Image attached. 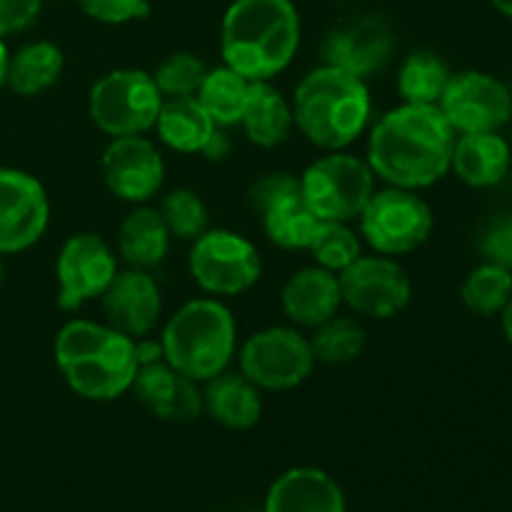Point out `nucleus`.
I'll return each mask as SVG.
<instances>
[{
	"mask_svg": "<svg viewBox=\"0 0 512 512\" xmlns=\"http://www.w3.org/2000/svg\"><path fill=\"white\" fill-rule=\"evenodd\" d=\"M455 130L438 105L403 103L380 115L368 135V165L393 188L423 190L453 163Z\"/></svg>",
	"mask_w": 512,
	"mask_h": 512,
	"instance_id": "nucleus-1",
	"label": "nucleus"
},
{
	"mask_svg": "<svg viewBox=\"0 0 512 512\" xmlns=\"http://www.w3.org/2000/svg\"><path fill=\"white\" fill-rule=\"evenodd\" d=\"M300 48V15L293 0H233L220 25L223 65L250 83L273 80Z\"/></svg>",
	"mask_w": 512,
	"mask_h": 512,
	"instance_id": "nucleus-2",
	"label": "nucleus"
},
{
	"mask_svg": "<svg viewBox=\"0 0 512 512\" xmlns=\"http://www.w3.org/2000/svg\"><path fill=\"white\" fill-rule=\"evenodd\" d=\"M55 365L75 395L90 403H110L133 388L135 340L108 323L70 320L55 335Z\"/></svg>",
	"mask_w": 512,
	"mask_h": 512,
	"instance_id": "nucleus-3",
	"label": "nucleus"
},
{
	"mask_svg": "<svg viewBox=\"0 0 512 512\" xmlns=\"http://www.w3.org/2000/svg\"><path fill=\"white\" fill-rule=\"evenodd\" d=\"M290 105L295 128L308 143L328 153L353 145L373 115L368 83L333 65L310 70L295 88Z\"/></svg>",
	"mask_w": 512,
	"mask_h": 512,
	"instance_id": "nucleus-4",
	"label": "nucleus"
},
{
	"mask_svg": "<svg viewBox=\"0 0 512 512\" xmlns=\"http://www.w3.org/2000/svg\"><path fill=\"white\" fill-rule=\"evenodd\" d=\"M235 318L220 300L195 298L185 303L160 335L163 358L193 383H208L228 370L238 345Z\"/></svg>",
	"mask_w": 512,
	"mask_h": 512,
	"instance_id": "nucleus-5",
	"label": "nucleus"
},
{
	"mask_svg": "<svg viewBox=\"0 0 512 512\" xmlns=\"http://www.w3.org/2000/svg\"><path fill=\"white\" fill-rule=\"evenodd\" d=\"M163 100L153 75L138 68H118L93 83L88 115L110 138L145 135L155 128Z\"/></svg>",
	"mask_w": 512,
	"mask_h": 512,
	"instance_id": "nucleus-6",
	"label": "nucleus"
},
{
	"mask_svg": "<svg viewBox=\"0 0 512 512\" xmlns=\"http://www.w3.org/2000/svg\"><path fill=\"white\" fill-rule=\"evenodd\" d=\"M300 190L318 220H358L370 195L375 193V173L368 160L333 150L305 168Z\"/></svg>",
	"mask_w": 512,
	"mask_h": 512,
	"instance_id": "nucleus-7",
	"label": "nucleus"
},
{
	"mask_svg": "<svg viewBox=\"0 0 512 512\" xmlns=\"http://www.w3.org/2000/svg\"><path fill=\"white\" fill-rule=\"evenodd\" d=\"M360 220V235L378 255H405L418 250L433 233V210L418 190H375Z\"/></svg>",
	"mask_w": 512,
	"mask_h": 512,
	"instance_id": "nucleus-8",
	"label": "nucleus"
},
{
	"mask_svg": "<svg viewBox=\"0 0 512 512\" xmlns=\"http://www.w3.org/2000/svg\"><path fill=\"white\" fill-rule=\"evenodd\" d=\"M240 373L270 393H285L310 378L315 355L310 340L300 330L273 325L250 335L238 350Z\"/></svg>",
	"mask_w": 512,
	"mask_h": 512,
	"instance_id": "nucleus-9",
	"label": "nucleus"
},
{
	"mask_svg": "<svg viewBox=\"0 0 512 512\" xmlns=\"http://www.w3.org/2000/svg\"><path fill=\"white\" fill-rule=\"evenodd\" d=\"M190 275L210 295H243L263 275L258 248L233 230H205L193 240L188 255Z\"/></svg>",
	"mask_w": 512,
	"mask_h": 512,
	"instance_id": "nucleus-10",
	"label": "nucleus"
},
{
	"mask_svg": "<svg viewBox=\"0 0 512 512\" xmlns=\"http://www.w3.org/2000/svg\"><path fill=\"white\" fill-rule=\"evenodd\" d=\"M338 280L343 303L363 318L390 320L403 313L413 298L408 273L390 255H360L338 273Z\"/></svg>",
	"mask_w": 512,
	"mask_h": 512,
	"instance_id": "nucleus-11",
	"label": "nucleus"
},
{
	"mask_svg": "<svg viewBox=\"0 0 512 512\" xmlns=\"http://www.w3.org/2000/svg\"><path fill=\"white\" fill-rule=\"evenodd\" d=\"M248 200L270 243L283 250H308L320 220L305 203L300 178L293 173L263 175L253 183Z\"/></svg>",
	"mask_w": 512,
	"mask_h": 512,
	"instance_id": "nucleus-12",
	"label": "nucleus"
},
{
	"mask_svg": "<svg viewBox=\"0 0 512 512\" xmlns=\"http://www.w3.org/2000/svg\"><path fill=\"white\" fill-rule=\"evenodd\" d=\"M58 308L78 310L88 300L103 298L118 275V260L110 245L95 233H75L60 248L55 260Z\"/></svg>",
	"mask_w": 512,
	"mask_h": 512,
	"instance_id": "nucleus-13",
	"label": "nucleus"
},
{
	"mask_svg": "<svg viewBox=\"0 0 512 512\" xmlns=\"http://www.w3.org/2000/svg\"><path fill=\"white\" fill-rule=\"evenodd\" d=\"M438 108L455 133H493L512 118V95L498 78L465 70L450 78Z\"/></svg>",
	"mask_w": 512,
	"mask_h": 512,
	"instance_id": "nucleus-14",
	"label": "nucleus"
},
{
	"mask_svg": "<svg viewBox=\"0 0 512 512\" xmlns=\"http://www.w3.org/2000/svg\"><path fill=\"white\" fill-rule=\"evenodd\" d=\"M50 223V200L35 175L0 168V255L33 248Z\"/></svg>",
	"mask_w": 512,
	"mask_h": 512,
	"instance_id": "nucleus-15",
	"label": "nucleus"
},
{
	"mask_svg": "<svg viewBox=\"0 0 512 512\" xmlns=\"http://www.w3.org/2000/svg\"><path fill=\"white\" fill-rule=\"evenodd\" d=\"M103 178L115 198L143 205L163 188V155L145 135H120L103 153Z\"/></svg>",
	"mask_w": 512,
	"mask_h": 512,
	"instance_id": "nucleus-16",
	"label": "nucleus"
},
{
	"mask_svg": "<svg viewBox=\"0 0 512 512\" xmlns=\"http://www.w3.org/2000/svg\"><path fill=\"white\" fill-rule=\"evenodd\" d=\"M395 50V35L380 15H360V18L340 23L323 40V65L353 73L368 80L390 63Z\"/></svg>",
	"mask_w": 512,
	"mask_h": 512,
	"instance_id": "nucleus-17",
	"label": "nucleus"
},
{
	"mask_svg": "<svg viewBox=\"0 0 512 512\" xmlns=\"http://www.w3.org/2000/svg\"><path fill=\"white\" fill-rule=\"evenodd\" d=\"M105 313V323L128 338H148L158 325L163 313L160 288L148 270L128 268L113 278L108 290L100 298Z\"/></svg>",
	"mask_w": 512,
	"mask_h": 512,
	"instance_id": "nucleus-18",
	"label": "nucleus"
},
{
	"mask_svg": "<svg viewBox=\"0 0 512 512\" xmlns=\"http://www.w3.org/2000/svg\"><path fill=\"white\" fill-rule=\"evenodd\" d=\"M130 390L155 418L168 423H190L203 413V393L198 383L180 375L165 360L140 365Z\"/></svg>",
	"mask_w": 512,
	"mask_h": 512,
	"instance_id": "nucleus-19",
	"label": "nucleus"
},
{
	"mask_svg": "<svg viewBox=\"0 0 512 512\" xmlns=\"http://www.w3.org/2000/svg\"><path fill=\"white\" fill-rule=\"evenodd\" d=\"M283 313L298 328H318L320 323L338 315L343 305L338 275L330 270L313 265L303 268L288 278L280 293Z\"/></svg>",
	"mask_w": 512,
	"mask_h": 512,
	"instance_id": "nucleus-20",
	"label": "nucleus"
},
{
	"mask_svg": "<svg viewBox=\"0 0 512 512\" xmlns=\"http://www.w3.org/2000/svg\"><path fill=\"white\" fill-rule=\"evenodd\" d=\"M265 512H345V495L323 470L293 468L270 485Z\"/></svg>",
	"mask_w": 512,
	"mask_h": 512,
	"instance_id": "nucleus-21",
	"label": "nucleus"
},
{
	"mask_svg": "<svg viewBox=\"0 0 512 512\" xmlns=\"http://www.w3.org/2000/svg\"><path fill=\"white\" fill-rule=\"evenodd\" d=\"M203 410L223 428L250 430L263 418V398L258 385L250 383L243 373L223 370L205 383Z\"/></svg>",
	"mask_w": 512,
	"mask_h": 512,
	"instance_id": "nucleus-22",
	"label": "nucleus"
},
{
	"mask_svg": "<svg viewBox=\"0 0 512 512\" xmlns=\"http://www.w3.org/2000/svg\"><path fill=\"white\" fill-rule=\"evenodd\" d=\"M450 168L470 188H493L510 170V145L503 135H498V130L463 133L455 138Z\"/></svg>",
	"mask_w": 512,
	"mask_h": 512,
	"instance_id": "nucleus-23",
	"label": "nucleus"
},
{
	"mask_svg": "<svg viewBox=\"0 0 512 512\" xmlns=\"http://www.w3.org/2000/svg\"><path fill=\"white\" fill-rule=\"evenodd\" d=\"M240 125L250 143L260 145V148H278L290 138L295 128L293 105L275 85H270V80L250 83L248 103H245Z\"/></svg>",
	"mask_w": 512,
	"mask_h": 512,
	"instance_id": "nucleus-24",
	"label": "nucleus"
},
{
	"mask_svg": "<svg viewBox=\"0 0 512 512\" xmlns=\"http://www.w3.org/2000/svg\"><path fill=\"white\" fill-rule=\"evenodd\" d=\"M215 130H218V125L205 113V108L195 95L165 98L163 105H160L158 120H155L158 138L170 150L183 155L203 153Z\"/></svg>",
	"mask_w": 512,
	"mask_h": 512,
	"instance_id": "nucleus-25",
	"label": "nucleus"
},
{
	"mask_svg": "<svg viewBox=\"0 0 512 512\" xmlns=\"http://www.w3.org/2000/svg\"><path fill=\"white\" fill-rule=\"evenodd\" d=\"M170 250V233L158 208L140 205L120 223L118 253L130 268H158Z\"/></svg>",
	"mask_w": 512,
	"mask_h": 512,
	"instance_id": "nucleus-26",
	"label": "nucleus"
},
{
	"mask_svg": "<svg viewBox=\"0 0 512 512\" xmlns=\"http://www.w3.org/2000/svg\"><path fill=\"white\" fill-rule=\"evenodd\" d=\"M65 55L50 40H35V43L23 45L15 55H10L8 63V85L13 93L25 95H40L45 90L53 88L58 78L63 75Z\"/></svg>",
	"mask_w": 512,
	"mask_h": 512,
	"instance_id": "nucleus-27",
	"label": "nucleus"
},
{
	"mask_svg": "<svg viewBox=\"0 0 512 512\" xmlns=\"http://www.w3.org/2000/svg\"><path fill=\"white\" fill-rule=\"evenodd\" d=\"M450 78L453 73L438 53L415 50L403 60L398 70V93L403 103L438 105Z\"/></svg>",
	"mask_w": 512,
	"mask_h": 512,
	"instance_id": "nucleus-28",
	"label": "nucleus"
},
{
	"mask_svg": "<svg viewBox=\"0 0 512 512\" xmlns=\"http://www.w3.org/2000/svg\"><path fill=\"white\" fill-rule=\"evenodd\" d=\"M248 93L250 80H245L228 65H220V68L208 70L195 98L200 100L205 113L213 118L218 128H228V125H240Z\"/></svg>",
	"mask_w": 512,
	"mask_h": 512,
	"instance_id": "nucleus-29",
	"label": "nucleus"
},
{
	"mask_svg": "<svg viewBox=\"0 0 512 512\" xmlns=\"http://www.w3.org/2000/svg\"><path fill=\"white\" fill-rule=\"evenodd\" d=\"M310 348H313L315 363L325 365H345L353 363L365 350V328L353 318L345 315H333L330 320L313 328Z\"/></svg>",
	"mask_w": 512,
	"mask_h": 512,
	"instance_id": "nucleus-30",
	"label": "nucleus"
},
{
	"mask_svg": "<svg viewBox=\"0 0 512 512\" xmlns=\"http://www.w3.org/2000/svg\"><path fill=\"white\" fill-rule=\"evenodd\" d=\"M463 303L470 313L490 318L495 313H503V308L512 298V270L495 263H483L465 278Z\"/></svg>",
	"mask_w": 512,
	"mask_h": 512,
	"instance_id": "nucleus-31",
	"label": "nucleus"
},
{
	"mask_svg": "<svg viewBox=\"0 0 512 512\" xmlns=\"http://www.w3.org/2000/svg\"><path fill=\"white\" fill-rule=\"evenodd\" d=\"M308 250L313 253L315 265L335 275L343 273L363 255L358 233L350 228V223H340V220H320Z\"/></svg>",
	"mask_w": 512,
	"mask_h": 512,
	"instance_id": "nucleus-32",
	"label": "nucleus"
},
{
	"mask_svg": "<svg viewBox=\"0 0 512 512\" xmlns=\"http://www.w3.org/2000/svg\"><path fill=\"white\" fill-rule=\"evenodd\" d=\"M160 215H163L165 225H168L170 238L178 240H195L208 230L210 215L208 205L203 203L195 190L190 188H175L160 203Z\"/></svg>",
	"mask_w": 512,
	"mask_h": 512,
	"instance_id": "nucleus-33",
	"label": "nucleus"
},
{
	"mask_svg": "<svg viewBox=\"0 0 512 512\" xmlns=\"http://www.w3.org/2000/svg\"><path fill=\"white\" fill-rule=\"evenodd\" d=\"M208 70L210 68L198 55L180 50V53L168 55L155 68L153 80L160 93H163V98H185V95H198Z\"/></svg>",
	"mask_w": 512,
	"mask_h": 512,
	"instance_id": "nucleus-34",
	"label": "nucleus"
},
{
	"mask_svg": "<svg viewBox=\"0 0 512 512\" xmlns=\"http://www.w3.org/2000/svg\"><path fill=\"white\" fill-rule=\"evenodd\" d=\"M78 5L88 18L105 25H123L150 13L148 0H78Z\"/></svg>",
	"mask_w": 512,
	"mask_h": 512,
	"instance_id": "nucleus-35",
	"label": "nucleus"
},
{
	"mask_svg": "<svg viewBox=\"0 0 512 512\" xmlns=\"http://www.w3.org/2000/svg\"><path fill=\"white\" fill-rule=\"evenodd\" d=\"M483 255L488 263L512 270V215L498 218L483 238Z\"/></svg>",
	"mask_w": 512,
	"mask_h": 512,
	"instance_id": "nucleus-36",
	"label": "nucleus"
},
{
	"mask_svg": "<svg viewBox=\"0 0 512 512\" xmlns=\"http://www.w3.org/2000/svg\"><path fill=\"white\" fill-rule=\"evenodd\" d=\"M43 0H0V38L30 28L40 15Z\"/></svg>",
	"mask_w": 512,
	"mask_h": 512,
	"instance_id": "nucleus-37",
	"label": "nucleus"
},
{
	"mask_svg": "<svg viewBox=\"0 0 512 512\" xmlns=\"http://www.w3.org/2000/svg\"><path fill=\"white\" fill-rule=\"evenodd\" d=\"M228 148H230L228 138H225L220 130H215L213 138H210V143L205 145L203 155H205V158H210V160H220V158H225V155H228Z\"/></svg>",
	"mask_w": 512,
	"mask_h": 512,
	"instance_id": "nucleus-38",
	"label": "nucleus"
},
{
	"mask_svg": "<svg viewBox=\"0 0 512 512\" xmlns=\"http://www.w3.org/2000/svg\"><path fill=\"white\" fill-rule=\"evenodd\" d=\"M8 63H10V53L8 48H5V40L0 38V88H3L5 80H8Z\"/></svg>",
	"mask_w": 512,
	"mask_h": 512,
	"instance_id": "nucleus-39",
	"label": "nucleus"
},
{
	"mask_svg": "<svg viewBox=\"0 0 512 512\" xmlns=\"http://www.w3.org/2000/svg\"><path fill=\"white\" fill-rule=\"evenodd\" d=\"M503 333H505V338H508V343L512 345V298L503 308Z\"/></svg>",
	"mask_w": 512,
	"mask_h": 512,
	"instance_id": "nucleus-40",
	"label": "nucleus"
},
{
	"mask_svg": "<svg viewBox=\"0 0 512 512\" xmlns=\"http://www.w3.org/2000/svg\"><path fill=\"white\" fill-rule=\"evenodd\" d=\"M493 5L500 10V13L512 18V0H493Z\"/></svg>",
	"mask_w": 512,
	"mask_h": 512,
	"instance_id": "nucleus-41",
	"label": "nucleus"
},
{
	"mask_svg": "<svg viewBox=\"0 0 512 512\" xmlns=\"http://www.w3.org/2000/svg\"><path fill=\"white\" fill-rule=\"evenodd\" d=\"M0 285H3V258H0Z\"/></svg>",
	"mask_w": 512,
	"mask_h": 512,
	"instance_id": "nucleus-42",
	"label": "nucleus"
},
{
	"mask_svg": "<svg viewBox=\"0 0 512 512\" xmlns=\"http://www.w3.org/2000/svg\"><path fill=\"white\" fill-rule=\"evenodd\" d=\"M510 120H512V118H510Z\"/></svg>",
	"mask_w": 512,
	"mask_h": 512,
	"instance_id": "nucleus-43",
	"label": "nucleus"
}]
</instances>
